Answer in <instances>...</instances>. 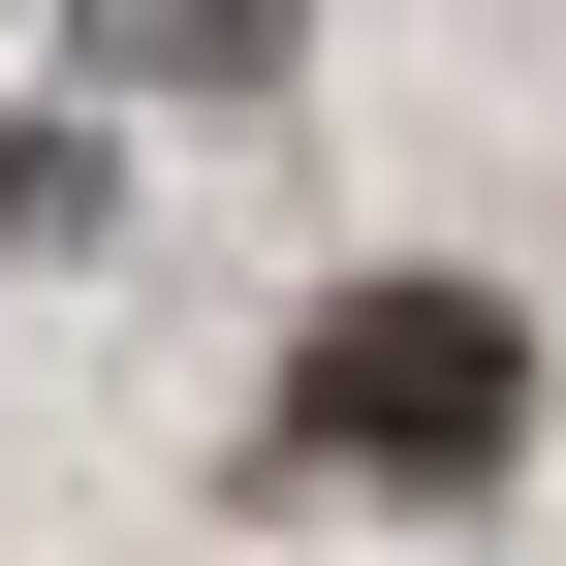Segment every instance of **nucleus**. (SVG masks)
I'll list each match as a JSON object with an SVG mask.
<instances>
[{
  "mask_svg": "<svg viewBox=\"0 0 566 566\" xmlns=\"http://www.w3.org/2000/svg\"><path fill=\"white\" fill-rule=\"evenodd\" d=\"M504 409H535V346L472 315V283H346L315 378H283V441L315 472H504Z\"/></svg>",
  "mask_w": 566,
  "mask_h": 566,
  "instance_id": "obj_1",
  "label": "nucleus"
}]
</instances>
